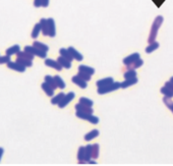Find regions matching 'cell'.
Segmentation results:
<instances>
[{"label": "cell", "instance_id": "1", "mask_svg": "<svg viewBox=\"0 0 173 166\" xmlns=\"http://www.w3.org/2000/svg\"><path fill=\"white\" fill-rule=\"evenodd\" d=\"M163 22H164V18H163L162 15H158V17H156V18L154 20L153 25H152V28H151V32H150V35H149V37H148L149 44L150 43H153V42L156 41L157 36H158L159 29L161 28V26H162Z\"/></svg>", "mask_w": 173, "mask_h": 166}, {"label": "cell", "instance_id": "2", "mask_svg": "<svg viewBox=\"0 0 173 166\" xmlns=\"http://www.w3.org/2000/svg\"><path fill=\"white\" fill-rule=\"evenodd\" d=\"M121 88V84L118 83V82H114L112 84L108 85V86H105V87H102V88H98V94L99 95H105L107 93H110V92H114L118 90V89Z\"/></svg>", "mask_w": 173, "mask_h": 166}, {"label": "cell", "instance_id": "3", "mask_svg": "<svg viewBox=\"0 0 173 166\" xmlns=\"http://www.w3.org/2000/svg\"><path fill=\"white\" fill-rule=\"evenodd\" d=\"M25 50H26V51L30 52V53H32L33 55H35V56H39L40 58H45L46 59V57H47V52L42 51V50L36 48L33 45L32 46H26Z\"/></svg>", "mask_w": 173, "mask_h": 166}, {"label": "cell", "instance_id": "4", "mask_svg": "<svg viewBox=\"0 0 173 166\" xmlns=\"http://www.w3.org/2000/svg\"><path fill=\"white\" fill-rule=\"evenodd\" d=\"M74 97H75V94L74 93V92H69L68 94H66L64 96V98L62 99V101L58 104V107L59 108H64L65 106L68 105V104L74 99Z\"/></svg>", "mask_w": 173, "mask_h": 166}, {"label": "cell", "instance_id": "5", "mask_svg": "<svg viewBox=\"0 0 173 166\" xmlns=\"http://www.w3.org/2000/svg\"><path fill=\"white\" fill-rule=\"evenodd\" d=\"M7 67L10 68V69H13V71H17L18 72H25L26 71V66H24V65H22L21 63L17 62V61H9L8 63L6 64Z\"/></svg>", "mask_w": 173, "mask_h": 166}, {"label": "cell", "instance_id": "6", "mask_svg": "<svg viewBox=\"0 0 173 166\" xmlns=\"http://www.w3.org/2000/svg\"><path fill=\"white\" fill-rule=\"evenodd\" d=\"M48 21V32H49V37L54 38L56 36V28H55V22L52 17L47 18Z\"/></svg>", "mask_w": 173, "mask_h": 166}, {"label": "cell", "instance_id": "7", "mask_svg": "<svg viewBox=\"0 0 173 166\" xmlns=\"http://www.w3.org/2000/svg\"><path fill=\"white\" fill-rule=\"evenodd\" d=\"M78 160L79 164H84L88 163L86 159V147H79V151H78Z\"/></svg>", "mask_w": 173, "mask_h": 166}, {"label": "cell", "instance_id": "8", "mask_svg": "<svg viewBox=\"0 0 173 166\" xmlns=\"http://www.w3.org/2000/svg\"><path fill=\"white\" fill-rule=\"evenodd\" d=\"M45 64L47 65V66L54 68V69H56V71H60L61 69L63 68L57 60H53V59H50V58H46L45 59Z\"/></svg>", "mask_w": 173, "mask_h": 166}, {"label": "cell", "instance_id": "9", "mask_svg": "<svg viewBox=\"0 0 173 166\" xmlns=\"http://www.w3.org/2000/svg\"><path fill=\"white\" fill-rule=\"evenodd\" d=\"M75 110L76 111H80V112H84V113H89V114H93L94 113V110L93 108L90 107V106H87V105H84L82 103H78L75 105Z\"/></svg>", "mask_w": 173, "mask_h": 166}, {"label": "cell", "instance_id": "10", "mask_svg": "<svg viewBox=\"0 0 173 166\" xmlns=\"http://www.w3.org/2000/svg\"><path fill=\"white\" fill-rule=\"evenodd\" d=\"M141 55L138 53H133V54H130V55H128L127 57H125V58L123 59V64L125 65H128V64H132L133 63L134 61H137L141 58L140 57Z\"/></svg>", "mask_w": 173, "mask_h": 166}, {"label": "cell", "instance_id": "11", "mask_svg": "<svg viewBox=\"0 0 173 166\" xmlns=\"http://www.w3.org/2000/svg\"><path fill=\"white\" fill-rule=\"evenodd\" d=\"M72 83L75 84L76 86H79V88H82V89H86L88 87V84L87 82L84 80H83L82 78H79V76H72Z\"/></svg>", "mask_w": 173, "mask_h": 166}, {"label": "cell", "instance_id": "12", "mask_svg": "<svg viewBox=\"0 0 173 166\" xmlns=\"http://www.w3.org/2000/svg\"><path fill=\"white\" fill-rule=\"evenodd\" d=\"M114 83V80L113 78H105V79H102V80H99L96 82V86L98 88H102V87H105V86H108V85Z\"/></svg>", "mask_w": 173, "mask_h": 166}, {"label": "cell", "instance_id": "13", "mask_svg": "<svg viewBox=\"0 0 173 166\" xmlns=\"http://www.w3.org/2000/svg\"><path fill=\"white\" fill-rule=\"evenodd\" d=\"M68 50H69V52H70L71 56L74 57V59L78 60V61H82L84 59L83 54H80L74 47H68Z\"/></svg>", "mask_w": 173, "mask_h": 166}, {"label": "cell", "instance_id": "14", "mask_svg": "<svg viewBox=\"0 0 173 166\" xmlns=\"http://www.w3.org/2000/svg\"><path fill=\"white\" fill-rule=\"evenodd\" d=\"M137 78H132V79H126L125 81L121 83V89H126L130 86H133V85H136L137 83Z\"/></svg>", "mask_w": 173, "mask_h": 166}, {"label": "cell", "instance_id": "15", "mask_svg": "<svg viewBox=\"0 0 173 166\" xmlns=\"http://www.w3.org/2000/svg\"><path fill=\"white\" fill-rule=\"evenodd\" d=\"M40 25H41V29H42V34L44 36H49V32H48V21L47 18H41L40 20Z\"/></svg>", "mask_w": 173, "mask_h": 166}, {"label": "cell", "instance_id": "16", "mask_svg": "<svg viewBox=\"0 0 173 166\" xmlns=\"http://www.w3.org/2000/svg\"><path fill=\"white\" fill-rule=\"evenodd\" d=\"M57 61L60 63V65L62 66L63 68H66V69H69L71 67V61L67 60L66 58H64L63 56H59L58 58H57Z\"/></svg>", "mask_w": 173, "mask_h": 166}, {"label": "cell", "instance_id": "17", "mask_svg": "<svg viewBox=\"0 0 173 166\" xmlns=\"http://www.w3.org/2000/svg\"><path fill=\"white\" fill-rule=\"evenodd\" d=\"M42 89H43V91L46 93V95L49 96V97H52L53 95H54V89H53L51 86H49V85L44 82L43 84H42Z\"/></svg>", "mask_w": 173, "mask_h": 166}, {"label": "cell", "instance_id": "18", "mask_svg": "<svg viewBox=\"0 0 173 166\" xmlns=\"http://www.w3.org/2000/svg\"><path fill=\"white\" fill-rule=\"evenodd\" d=\"M17 57H20V58H25V59H29V60H32L35 58V55H33L32 53H30L28 51H20L17 54Z\"/></svg>", "mask_w": 173, "mask_h": 166}, {"label": "cell", "instance_id": "19", "mask_svg": "<svg viewBox=\"0 0 173 166\" xmlns=\"http://www.w3.org/2000/svg\"><path fill=\"white\" fill-rule=\"evenodd\" d=\"M79 71H83V72L88 73V75H90V76H93L95 73V69L93 67H91V66H88V65L80 64L79 66Z\"/></svg>", "mask_w": 173, "mask_h": 166}, {"label": "cell", "instance_id": "20", "mask_svg": "<svg viewBox=\"0 0 173 166\" xmlns=\"http://www.w3.org/2000/svg\"><path fill=\"white\" fill-rule=\"evenodd\" d=\"M59 54L61 56H63L64 58H66L67 60H69V61H72L74 60V57L71 56V54H70V52H69V50H68V48L66 49V48H61L60 50H59Z\"/></svg>", "mask_w": 173, "mask_h": 166}, {"label": "cell", "instance_id": "21", "mask_svg": "<svg viewBox=\"0 0 173 166\" xmlns=\"http://www.w3.org/2000/svg\"><path fill=\"white\" fill-rule=\"evenodd\" d=\"M91 153H92V159H97L100 153V147L98 144H94L91 147Z\"/></svg>", "mask_w": 173, "mask_h": 166}, {"label": "cell", "instance_id": "22", "mask_svg": "<svg viewBox=\"0 0 173 166\" xmlns=\"http://www.w3.org/2000/svg\"><path fill=\"white\" fill-rule=\"evenodd\" d=\"M143 64H144L143 59H141V58H140L138 60L134 61L133 63L126 65V68H127V71H128V69H134V71H136L137 68H140L141 66H143Z\"/></svg>", "mask_w": 173, "mask_h": 166}, {"label": "cell", "instance_id": "23", "mask_svg": "<svg viewBox=\"0 0 173 166\" xmlns=\"http://www.w3.org/2000/svg\"><path fill=\"white\" fill-rule=\"evenodd\" d=\"M20 51H21L20 45H13V46H11V47H9L8 49H6L5 53L7 55L11 56V55H13V54H17Z\"/></svg>", "mask_w": 173, "mask_h": 166}, {"label": "cell", "instance_id": "24", "mask_svg": "<svg viewBox=\"0 0 173 166\" xmlns=\"http://www.w3.org/2000/svg\"><path fill=\"white\" fill-rule=\"evenodd\" d=\"M44 81L46 83H47L49 86H51L54 90H56L57 88V85H56V82H55V80H54V76H45V78H44Z\"/></svg>", "mask_w": 173, "mask_h": 166}, {"label": "cell", "instance_id": "25", "mask_svg": "<svg viewBox=\"0 0 173 166\" xmlns=\"http://www.w3.org/2000/svg\"><path fill=\"white\" fill-rule=\"evenodd\" d=\"M40 32H42L41 25H40V22H38V24L35 25L34 29H33V31H32V34H31V37H32L33 39H37L38 36H39Z\"/></svg>", "mask_w": 173, "mask_h": 166}, {"label": "cell", "instance_id": "26", "mask_svg": "<svg viewBox=\"0 0 173 166\" xmlns=\"http://www.w3.org/2000/svg\"><path fill=\"white\" fill-rule=\"evenodd\" d=\"M99 136V130L98 129H92L90 133H88L86 136H84V140L87 142H89L91 140H93V139L97 138Z\"/></svg>", "mask_w": 173, "mask_h": 166}, {"label": "cell", "instance_id": "27", "mask_svg": "<svg viewBox=\"0 0 173 166\" xmlns=\"http://www.w3.org/2000/svg\"><path fill=\"white\" fill-rule=\"evenodd\" d=\"M159 43L157 41H155V42H153V43H150L149 44V46L147 48H146V53H152V52H154L155 51V50H157L159 48Z\"/></svg>", "mask_w": 173, "mask_h": 166}, {"label": "cell", "instance_id": "28", "mask_svg": "<svg viewBox=\"0 0 173 166\" xmlns=\"http://www.w3.org/2000/svg\"><path fill=\"white\" fill-rule=\"evenodd\" d=\"M64 96H65V94L61 92V93H59L58 95H56L55 97H53V98L51 99V103L54 104V105H58V104H59L61 101H62V99L64 98Z\"/></svg>", "mask_w": 173, "mask_h": 166}, {"label": "cell", "instance_id": "29", "mask_svg": "<svg viewBox=\"0 0 173 166\" xmlns=\"http://www.w3.org/2000/svg\"><path fill=\"white\" fill-rule=\"evenodd\" d=\"M33 46H35L36 48L42 50V51H45V52H48V50H49V47L47 45L44 43H41V42H38V41H35L33 43Z\"/></svg>", "mask_w": 173, "mask_h": 166}, {"label": "cell", "instance_id": "30", "mask_svg": "<svg viewBox=\"0 0 173 166\" xmlns=\"http://www.w3.org/2000/svg\"><path fill=\"white\" fill-rule=\"evenodd\" d=\"M17 62L21 63L22 65H24L26 67H31L33 65L32 63V60H29V59H25V58H20V57H17Z\"/></svg>", "mask_w": 173, "mask_h": 166}, {"label": "cell", "instance_id": "31", "mask_svg": "<svg viewBox=\"0 0 173 166\" xmlns=\"http://www.w3.org/2000/svg\"><path fill=\"white\" fill-rule=\"evenodd\" d=\"M160 92H161V93H162L164 96H166V97H168V98H173V92H172L169 88H167L166 86H164V87L161 88Z\"/></svg>", "mask_w": 173, "mask_h": 166}, {"label": "cell", "instance_id": "32", "mask_svg": "<svg viewBox=\"0 0 173 166\" xmlns=\"http://www.w3.org/2000/svg\"><path fill=\"white\" fill-rule=\"evenodd\" d=\"M75 115H76V117H79V118H80V119H84V120H88V121H89L90 118H91V116H92L93 114H89V113L80 112V111H76Z\"/></svg>", "mask_w": 173, "mask_h": 166}, {"label": "cell", "instance_id": "33", "mask_svg": "<svg viewBox=\"0 0 173 166\" xmlns=\"http://www.w3.org/2000/svg\"><path fill=\"white\" fill-rule=\"evenodd\" d=\"M54 80H55L56 85H57V87H58V89H64L65 88V83H64V81L61 79V76H55Z\"/></svg>", "mask_w": 173, "mask_h": 166}, {"label": "cell", "instance_id": "34", "mask_svg": "<svg viewBox=\"0 0 173 166\" xmlns=\"http://www.w3.org/2000/svg\"><path fill=\"white\" fill-rule=\"evenodd\" d=\"M163 103L166 105L167 108H169V109L172 111V113H173V101L171 100V98H168L165 96V97L163 98Z\"/></svg>", "mask_w": 173, "mask_h": 166}, {"label": "cell", "instance_id": "35", "mask_svg": "<svg viewBox=\"0 0 173 166\" xmlns=\"http://www.w3.org/2000/svg\"><path fill=\"white\" fill-rule=\"evenodd\" d=\"M123 76H124L125 80H126V79L136 78V76H137V72H136V71H134V69H128V71H126L124 72Z\"/></svg>", "mask_w": 173, "mask_h": 166}, {"label": "cell", "instance_id": "36", "mask_svg": "<svg viewBox=\"0 0 173 166\" xmlns=\"http://www.w3.org/2000/svg\"><path fill=\"white\" fill-rule=\"evenodd\" d=\"M79 103L84 104V105L90 106V107L93 106V104H94V102L92 101L91 99H88V98H86V97H80V98H79Z\"/></svg>", "mask_w": 173, "mask_h": 166}, {"label": "cell", "instance_id": "37", "mask_svg": "<svg viewBox=\"0 0 173 166\" xmlns=\"http://www.w3.org/2000/svg\"><path fill=\"white\" fill-rule=\"evenodd\" d=\"M78 76H79V78H82L83 80L86 81V82H89V81H91V78H92V76L88 75V73H86V72H83V71H79Z\"/></svg>", "mask_w": 173, "mask_h": 166}, {"label": "cell", "instance_id": "38", "mask_svg": "<svg viewBox=\"0 0 173 166\" xmlns=\"http://www.w3.org/2000/svg\"><path fill=\"white\" fill-rule=\"evenodd\" d=\"M10 60V56L5 54L4 56H0V64H7Z\"/></svg>", "mask_w": 173, "mask_h": 166}, {"label": "cell", "instance_id": "39", "mask_svg": "<svg viewBox=\"0 0 173 166\" xmlns=\"http://www.w3.org/2000/svg\"><path fill=\"white\" fill-rule=\"evenodd\" d=\"M34 6L35 7L42 6V0H34Z\"/></svg>", "mask_w": 173, "mask_h": 166}, {"label": "cell", "instance_id": "40", "mask_svg": "<svg viewBox=\"0 0 173 166\" xmlns=\"http://www.w3.org/2000/svg\"><path fill=\"white\" fill-rule=\"evenodd\" d=\"M165 86H166L167 88H169V89H170V90L173 92V83H172V82H170V81H169V82H166V84H165Z\"/></svg>", "mask_w": 173, "mask_h": 166}, {"label": "cell", "instance_id": "41", "mask_svg": "<svg viewBox=\"0 0 173 166\" xmlns=\"http://www.w3.org/2000/svg\"><path fill=\"white\" fill-rule=\"evenodd\" d=\"M49 5V0H42V7H47Z\"/></svg>", "mask_w": 173, "mask_h": 166}, {"label": "cell", "instance_id": "42", "mask_svg": "<svg viewBox=\"0 0 173 166\" xmlns=\"http://www.w3.org/2000/svg\"><path fill=\"white\" fill-rule=\"evenodd\" d=\"M3 153H4V149L3 148H0V160H1V158L3 156Z\"/></svg>", "mask_w": 173, "mask_h": 166}, {"label": "cell", "instance_id": "43", "mask_svg": "<svg viewBox=\"0 0 173 166\" xmlns=\"http://www.w3.org/2000/svg\"><path fill=\"white\" fill-rule=\"evenodd\" d=\"M169 81H170V82H172V83H173V76H171L170 80H169Z\"/></svg>", "mask_w": 173, "mask_h": 166}]
</instances>
